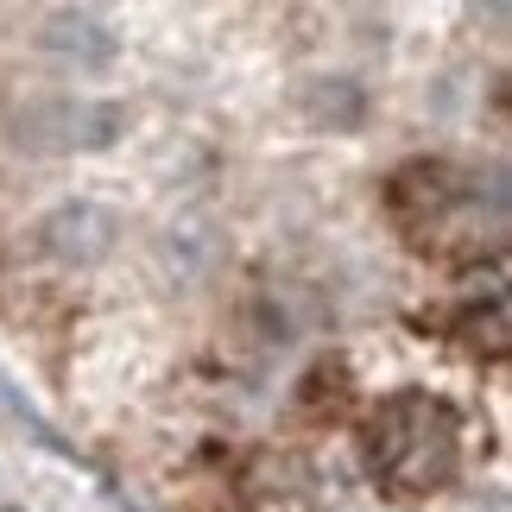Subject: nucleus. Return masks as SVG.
I'll list each match as a JSON object with an SVG mask.
<instances>
[{
	"mask_svg": "<svg viewBox=\"0 0 512 512\" xmlns=\"http://www.w3.org/2000/svg\"><path fill=\"white\" fill-rule=\"evenodd\" d=\"M361 468L392 500H430L462 475V418L430 386H399L361 418Z\"/></svg>",
	"mask_w": 512,
	"mask_h": 512,
	"instance_id": "f257e3e1",
	"label": "nucleus"
},
{
	"mask_svg": "<svg viewBox=\"0 0 512 512\" xmlns=\"http://www.w3.org/2000/svg\"><path fill=\"white\" fill-rule=\"evenodd\" d=\"M468 196H475V184L449 159H405L386 177V215L411 247H430L437 234H449V222L468 209Z\"/></svg>",
	"mask_w": 512,
	"mask_h": 512,
	"instance_id": "f03ea898",
	"label": "nucleus"
},
{
	"mask_svg": "<svg viewBox=\"0 0 512 512\" xmlns=\"http://www.w3.org/2000/svg\"><path fill=\"white\" fill-rule=\"evenodd\" d=\"M114 127H121V108L89 102V95H51L13 121V140L26 152H76V146H108Z\"/></svg>",
	"mask_w": 512,
	"mask_h": 512,
	"instance_id": "7ed1b4c3",
	"label": "nucleus"
},
{
	"mask_svg": "<svg viewBox=\"0 0 512 512\" xmlns=\"http://www.w3.org/2000/svg\"><path fill=\"white\" fill-rule=\"evenodd\" d=\"M114 234H121V222H114L102 203H64L38 222V247L64 266H95L114 247Z\"/></svg>",
	"mask_w": 512,
	"mask_h": 512,
	"instance_id": "20e7f679",
	"label": "nucleus"
},
{
	"mask_svg": "<svg viewBox=\"0 0 512 512\" xmlns=\"http://www.w3.org/2000/svg\"><path fill=\"white\" fill-rule=\"evenodd\" d=\"M45 51L76 57V64H102V57L114 51V32L95 13H51L45 19Z\"/></svg>",
	"mask_w": 512,
	"mask_h": 512,
	"instance_id": "39448f33",
	"label": "nucleus"
},
{
	"mask_svg": "<svg viewBox=\"0 0 512 512\" xmlns=\"http://www.w3.org/2000/svg\"><path fill=\"white\" fill-rule=\"evenodd\" d=\"M0 512H7V506H0Z\"/></svg>",
	"mask_w": 512,
	"mask_h": 512,
	"instance_id": "423d86ee",
	"label": "nucleus"
}]
</instances>
